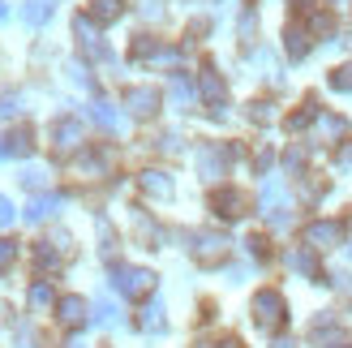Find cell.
<instances>
[{"mask_svg": "<svg viewBox=\"0 0 352 348\" xmlns=\"http://www.w3.org/2000/svg\"><path fill=\"white\" fill-rule=\"evenodd\" d=\"M250 309H254V327H258V331H279V327L288 323V301L279 297L275 288H262Z\"/></svg>", "mask_w": 352, "mask_h": 348, "instance_id": "obj_1", "label": "cell"}, {"mask_svg": "<svg viewBox=\"0 0 352 348\" xmlns=\"http://www.w3.org/2000/svg\"><path fill=\"white\" fill-rule=\"evenodd\" d=\"M112 288L120 292V297H129V301H138V297H151V288H155V271H146V267H112Z\"/></svg>", "mask_w": 352, "mask_h": 348, "instance_id": "obj_2", "label": "cell"}, {"mask_svg": "<svg viewBox=\"0 0 352 348\" xmlns=\"http://www.w3.org/2000/svg\"><path fill=\"white\" fill-rule=\"evenodd\" d=\"M189 254L198 267H219L228 258V237L223 232H193L189 237Z\"/></svg>", "mask_w": 352, "mask_h": 348, "instance_id": "obj_3", "label": "cell"}, {"mask_svg": "<svg viewBox=\"0 0 352 348\" xmlns=\"http://www.w3.org/2000/svg\"><path fill=\"white\" fill-rule=\"evenodd\" d=\"M258 206H262V215H267L271 224H288V189L279 185V181H267V185H262Z\"/></svg>", "mask_w": 352, "mask_h": 348, "instance_id": "obj_4", "label": "cell"}, {"mask_svg": "<svg viewBox=\"0 0 352 348\" xmlns=\"http://www.w3.org/2000/svg\"><path fill=\"white\" fill-rule=\"evenodd\" d=\"M52 146H56L60 155L78 151V146H82V120H78V116H60L56 125H52Z\"/></svg>", "mask_w": 352, "mask_h": 348, "instance_id": "obj_5", "label": "cell"}, {"mask_svg": "<svg viewBox=\"0 0 352 348\" xmlns=\"http://www.w3.org/2000/svg\"><path fill=\"white\" fill-rule=\"evenodd\" d=\"M228 164H232V146H202L198 151V168L206 181H219L228 172Z\"/></svg>", "mask_w": 352, "mask_h": 348, "instance_id": "obj_6", "label": "cell"}, {"mask_svg": "<svg viewBox=\"0 0 352 348\" xmlns=\"http://www.w3.org/2000/svg\"><path fill=\"white\" fill-rule=\"evenodd\" d=\"M210 211H215L219 219H241L245 215V194L241 189H215V194H210Z\"/></svg>", "mask_w": 352, "mask_h": 348, "instance_id": "obj_7", "label": "cell"}, {"mask_svg": "<svg viewBox=\"0 0 352 348\" xmlns=\"http://www.w3.org/2000/svg\"><path fill=\"white\" fill-rule=\"evenodd\" d=\"M125 108L133 116H155V112H160V91H155V86H129V91H125Z\"/></svg>", "mask_w": 352, "mask_h": 348, "instance_id": "obj_8", "label": "cell"}, {"mask_svg": "<svg viewBox=\"0 0 352 348\" xmlns=\"http://www.w3.org/2000/svg\"><path fill=\"white\" fill-rule=\"evenodd\" d=\"M198 86H202V99L210 103V112H215V116H223V78L215 74V65H206V69H202Z\"/></svg>", "mask_w": 352, "mask_h": 348, "instance_id": "obj_9", "label": "cell"}, {"mask_svg": "<svg viewBox=\"0 0 352 348\" xmlns=\"http://www.w3.org/2000/svg\"><path fill=\"white\" fill-rule=\"evenodd\" d=\"M86 314H91V305H86L82 297H60L56 301V318H60V327H86Z\"/></svg>", "mask_w": 352, "mask_h": 348, "instance_id": "obj_10", "label": "cell"}, {"mask_svg": "<svg viewBox=\"0 0 352 348\" xmlns=\"http://www.w3.org/2000/svg\"><path fill=\"white\" fill-rule=\"evenodd\" d=\"M305 246H309V250H327V246H340V224H331V219H318V224H309V228H305Z\"/></svg>", "mask_w": 352, "mask_h": 348, "instance_id": "obj_11", "label": "cell"}, {"mask_svg": "<svg viewBox=\"0 0 352 348\" xmlns=\"http://www.w3.org/2000/svg\"><path fill=\"white\" fill-rule=\"evenodd\" d=\"M142 189H146L151 198H164V202L176 194V185H172V177H168L164 168H146V172H142Z\"/></svg>", "mask_w": 352, "mask_h": 348, "instance_id": "obj_12", "label": "cell"}, {"mask_svg": "<svg viewBox=\"0 0 352 348\" xmlns=\"http://www.w3.org/2000/svg\"><path fill=\"white\" fill-rule=\"evenodd\" d=\"M74 34H78V43L91 52V56H103V43H99V34H95V17H74Z\"/></svg>", "mask_w": 352, "mask_h": 348, "instance_id": "obj_13", "label": "cell"}, {"mask_svg": "<svg viewBox=\"0 0 352 348\" xmlns=\"http://www.w3.org/2000/svg\"><path fill=\"white\" fill-rule=\"evenodd\" d=\"M91 116H95V125H103L108 133H120V129H125V116H120V112L112 108V103H103V99L91 108Z\"/></svg>", "mask_w": 352, "mask_h": 348, "instance_id": "obj_14", "label": "cell"}, {"mask_svg": "<svg viewBox=\"0 0 352 348\" xmlns=\"http://www.w3.org/2000/svg\"><path fill=\"white\" fill-rule=\"evenodd\" d=\"M56 211H60V198H56V194H39V198L26 206V219H30V224H43L47 215H56Z\"/></svg>", "mask_w": 352, "mask_h": 348, "instance_id": "obj_15", "label": "cell"}, {"mask_svg": "<svg viewBox=\"0 0 352 348\" xmlns=\"http://www.w3.org/2000/svg\"><path fill=\"white\" fill-rule=\"evenodd\" d=\"M5 151L13 155V160H26V155L34 151V138H30V129L22 125V129H13L9 138H5Z\"/></svg>", "mask_w": 352, "mask_h": 348, "instance_id": "obj_16", "label": "cell"}, {"mask_svg": "<svg viewBox=\"0 0 352 348\" xmlns=\"http://www.w3.org/2000/svg\"><path fill=\"white\" fill-rule=\"evenodd\" d=\"M120 13H125V0H91V17H95V22H103V26L116 22Z\"/></svg>", "mask_w": 352, "mask_h": 348, "instance_id": "obj_17", "label": "cell"}, {"mask_svg": "<svg viewBox=\"0 0 352 348\" xmlns=\"http://www.w3.org/2000/svg\"><path fill=\"white\" fill-rule=\"evenodd\" d=\"M138 323H142V331H164V327H168L164 301H146V305H142V318H138Z\"/></svg>", "mask_w": 352, "mask_h": 348, "instance_id": "obj_18", "label": "cell"}, {"mask_svg": "<svg viewBox=\"0 0 352 348\" xmlns=\"http://www.w3.org/2000/svg\"><path fill=\"white\" fill-rule=\"evenodd\" d=\"M47 17H52V0H26L22 5V22L26 26H43Z\"/></svg>", "mask_w": 352, "mask_h": 348, "instance_id": "obj_19", "label": "cell"}, {"mask_svg": "<svg viewBox=\"0 0 352 348\" xmlns=\"http://www.w3.org/2000/svg\"><path fill=\"white\" fill-rule=\"evenodd\" d=\"M30 305H34V309H52V305H56L52 280H34V284H30Z\"/></svg>", "mask_w": 352, "mask_h": 348, "instance_id": "obj_20", "label": "cell"}, {"mask_svg": "<svg viewBox=\"0 0 352 348\" xmlns=\"http://www.w3.org/2000/svg\"><path fill=\"white\" fill-rule=\"evenodd\" d=\"M284 47H288V56L292 61H301V56H309V34L305 30H296V26H288V34H284Z\"/></svg>", "mask_w": 352, "mask_h": 348, "instance_id": "obj_21", "label": "cell"}, {"mask_svg": "<svg viewBox=\"0 0 352 348\" xmlns=\"http://www.w3.org/2000/svg\"><path fill=\"white\" fill-rule=\"evenodd\" d=\"M172 99L181 103V108L193 99V86H189V78H185V74H176V78H172Z\"/></svg>", "mask_w": 352, "mask_h": 348, "instance_id": "obj_22", "label": "cell"}, {"mask_svg": "<svg viewBox=\"0 0 352 348\" xmlns=\"http://www.w3.org/2000/svg\"><path fill=\"white\" fill-rule=\"evenodd\" d=\"M288 263H292V271H301V275H314V271H318V267H314V254H309V250H301V254H292Z\"/></svg>", "mask_w": 352, "mask_h": 348, "instance_id": "obj_23", "label": "cell"}, {"mask_svg": "<svg viewBox=\"0 0 352 348\" xmlns=\"http://www.w3.org/2000/svg\"><path fill=\"white\" fill-rule=\"evenodd\" d=\"M13 258H17V241L0 237V271H9V267H13Z\"/></svg>", "mask_w": 352, "mask_h": 348, "instance_id": "obj_24", "label": "cell"}, {"mask_svg": "<svg viewBox=\"0 0 352 348\" xmlns=\"http://www.w3.org/2000/svg\"><path fill=\"white\" fill-rule=\"evenodd\" d=\"M331 91H352V65H344V69L331 74Z\"/></svg>", "mask_w": 352, "mask_h": 348, "instance_id": "obj_25", "label": "cell"}, {"mask_svg": "<svg viewBox=\"0 0 352 348\" xmlns=\"http://www.w3.org/2000/svg\"><path fill=\"white\" fill-rule=\"evenodd\" d=\"M43 181H47L43 168H26V172H22V185H26V189H43Z\"/></svg>", "mask_w": 352, "mask_h": 348, "instance_id": "obj_26", "label": "cell"}, {"mask_svg": "<svg viewBox=\"0 0 352 348\" xmlns=\"http://www.w3.org/2000/svg\"><path fill=\"white\" fill-rule=\"evenodd\" d=\"M271 116H275V112H271V103H262V99H258V103H250V120H258V125H267Z\"/></svg>", "mask_w": 352, "mask_h": 348, "instance_id": "obj_27", "label": "cell"}, {"mask_svg": "<svg viewBox=\"0 0 352 348\" xmlns=\"http://www.w3.org/2000/svg\"><path fill=\"white\" fill-rule=\"evenodd\" d=\"M309 120H314V103H305V112H292L288 116V129H305Z\"/></svg>", "mask_w": 352, "mask_h": 348, "instance_id": "obj_28", "label": "cell"}, {"mask_svg": "<svg viewBox=\"0 0 352 348\" xmlns=\"http://www.w3.org/2000/svg\"><path fill=\"white\" fill-rule=\"evenodd\" d=\"M245 246H250V254H254V258H267V254H271V250H267V237H250Z\"/></svg>", "mask_w": 352, "mask_h": 348, "instance_id": "obj_29", "label": "cell"}, {"mask_svg": "<svg viewBox=\"0 0 352 348\" xmlns=\"http://www.w3.org/2000/svg\"><path fill=\"white\" fill-rule=\"evenodd\" d=\"M9 224H13V202L0 194V228H9Z\"/></svg>", "mask_w": 352, "mask_h": 348, "instance_id": "obj_30", "label": "cell"}, {"mask_svg": "<svg viewBox=\"0 0 352 348\" xmlns=\"http://www.w3.org/2000/svg\"><path fill=\"white\" fill-rule=\"evenodd\" d=\"M95 323H112V305H108V301L95 305Z\"/></svg>", "mask_w": 352, "mask_h": 348, "instance_id": "obj_31", "label": "cell"}, {"mask_svg": "<svg viewBox=\"0 0 352 348\" xmlns=\"http://www.w3.org/2000/svg\"><path fill=\"white\" fill-rule=\"evenodd\" d=\"M142 13H146V17H160L164 9H160V0H142Z\"/></svg>", "mask_w": 352, "mask_h": 348, "instance_id": "obj_32", "label": "cell"}, {"mask_svg": "<svg viewBox=\"0 0 352 348\" xmlns=\"http://www.w3.org/2000/svg\"><path fill=\"white\" fill-rule=\"evenodd\" d=\"M271 348H296V344H292V340H275Z\"/></svg>", "mask_w": 352, "mask_h": 348, "instance_id": "obj_33", "label": "cell"}, {"mask_svg": "<svg viewBox=\"0 0 352 348\" xmlns=\"http://www.w3.org/2000/svg\"><path fill=\"white\" fill-rule=\"evenodd\" d=\"M5 17H9V5H5V0H0V22H5Z\"/></svg>", "mask_w": 352, "mask_h": 348, "instance_id": "obj_34", "label": "cell"}, {"mask_svg": "<svg viewBox=\"0 0 352 348\" xmlns=\"http://www.w3.org/2000/svg\"><path fill=\"white\" fill-rule=\"evenodd\" d=\"M219 348H241V344H236V340H223V344H219Z\"/></svg>", "mask_w": 352, "mask_h": 348, "instance_id": "obj_35", "label": "cell"}, {"mask_svg": "<svg viewBox=\"0 0 352 348\" xmlns=\"http://www.w3.org/2000/svg\"><path fill=\"white\" fill-rule=\"evenodd\" d=\"M5 155H9V151H5V146H0V160H5Z\"/></svg>", "mask_w": 352, "mask_h": 348, "instance_id": "obj_36", "label": "cell"}, {"mask_svg": "<svg viewBox=\"0 0 352 348\" xmlns=\"http://www.w3.org/2000/svg\"><path fill=\"white\" fill-rule=\"evenodd\" d=\"M69 348H82V344H69Z\"/></svg>", "mask_w": 352, "mask_h": 348, "instance_id": "obj_37", "label": "cell"}]
</instances>
